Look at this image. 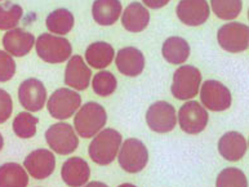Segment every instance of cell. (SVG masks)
<instances>
[{
    "mask_svg": "<svg viewBox=\"0 0 249 187\" xmlns=\"http://www.w3.org/2000/svg\"><path fill=\"white\" fill-rule=\"evenodd\" d=\"M16 74V62L9 53L0 51V83L9 82Z\"/></svg>",
    "mask_w": 249,
    "mask_h": 187,
    "instance_id": "obj_31",
    "label": "cell"
},
{
    "mask_svg": "<svg viewBox=\"0 0 249 187\" xmlns=\"http://www.w3.org/2000/svg\"><path fill=\"white\" fill-rule=\"evenodd\" d=\"M82 105L80 94L74 90L61 88L53 92L48 101V111L52 118L58 120L69 119Z\"/></svg>",
    "mask_w": 249,
    "mask_h": 187,
    "instance_id": "obj_7",
    "label": "cell"
},
{
    "mask_svg": "<svg viewBox=\"0 0 249 187\" xmlns=\"http://www.w3.org/2000/svg\"><path fill=\"white\" fill-rule=\"evenodd\" d=\"M248 143L244 136L238 132H227L218 141V151L229 161L240 160L247 153Z\"/></svg>",
    "mask_w": 249,
    "mask_h": 187,
    "instance_id": "obj_19",
    "label": "cell"
},
{
    "mask_svg": "<svg viewBox=\"0 0 249 187\" xmlns=\"http://www.w3.org/2000/svg\"><path fill=\"white\" fill-rule=\"evenodd\" d=\"M118 82L114 74L110 71H100L94 75L93 82H92V88L94 93L101 96V97H107L110 94L115 92Z\"/></svg>",
    "mask_w": 249,
    "mask_h": 187,
    "instance_id": "obj_29",
    "label": "cell"
},
{
    "mask_svg": "<svg viewBox=\"0 0 249 187\" xmlns=\"http://www.w3.org/2000/svg\"><path fill=\"white\" fill-rule=\"evenodd\" d=\"M114 53L112 45L105 41H97L87 48L86 60L93 68H105L112 62Z\"/></svg>",
    "mask_w": 249,
    "mask_h": 187,
    "instance_id": "obj_23",
    "label": "cell"
},
{
    "mask_svg": "<svg viewBox=\"0 0 249 187\" xmlns=\"http://www.w3.org/2000/svg\"><path fill=\"white\" fill-rule=\"evenodd\" d=\"M89 68L80 56H72L66 66L65 71V84L76 90H84L90 83Z\"/></svg>",
    "mask_w": 249,
    "mask_h": 187,
    "instance_id": "obj_17",
    "label": "cell"
},
{
    "mask_svg": "<svg viewBox=\"0 0 249 187\" xmlns=\"http://www.w3.org/2000/svg\"><path fill=\"white\" fill-rule=\"evenodd\" d=\"M29 176L17 163H5L0 167V187H27Z\"/></svg>",
    "mask_w": 249,
    "mask_h": 187,
    "instance_id": "obj_24",
    "label": "cell"
},
{
    "mask_svg": "<svg viewBox=\"0 0 249 187\" xmlns=\"http://www.w3.org/2000/svg\"><path fill=\"white\" fill-rule=\"evenodd\" d=\"M216 187H248V181L240 169L226 168L217 177Z\"/></svg>",
    "mask_w": 249,
    "mask_h": 187,
    "instance_id": "obj_30",
    "label": "cell"
},
{
    "mask_svg": "<svg viewBox=\"0 0 249 187\" xmlns=\"http://www.w3.org/2000/svg\"><path fill=\"white\" fill-rule=\"evenodd\" d=\"M19 103L27 111L36 112L41 110L45 105L47 100V90L43 83L37 79H27L18 88Z\"/></svg>",
    "mask_w": 249,
    "mask_h": 187,
    "instance_id": "obj_13",
    "label": "cell"
},
{
    "mask_svg": "<svg viewBox=\"0 0 249 187\" xmlns=\"http://www.w3.org/2000/svg\"><path fill=\"white\" fill-rule=\"evenodd\" d=\"M86 187H108L107 185L102 184V182H97V181H94V182H90V184L87 185Z\"/></svg>",
    "mask_w": 249,
    "mask_h": 187,
    "instance_id": "obj_34",
    "label": "cell"
},
{
    "mask_svg": "<svg viewBox=\"0 0 249 187\" xmlns=\"http://www.w3.org/2000/svg\"><path fill=\"white\" fill-rule=\"evenodd\" d=\"M47 29L51 33L58 35H65L70 33L74 27V16L65 8L56 9L47 17Z\"/></svg>",
    "mask_w": 249,
    "mask_h": 187,
    "instance_id": "obj_25",
    "label": "cell"
},
{
    "mask_svg": "<svg viewBox=\"0 0 249 187\" xmlns=\"http://www.w3.org/2000/svg\"><path fill=\"white\" fill-rule=\"evenodd\" d=\"M23 165L30 176L35 180H44L54 172L56 168V159L49 150L39 149L34 150L26 156Z\"/></svg>",
    "mask_w": 249,
    "mask_h": 187,
    "instance_id": "obj_12",
    "label": "cell"
},
{
    "mask_svg": "<svg viewBox=\"0 0 249 187\" xmlns=\"http://www.w3.org/2000/svg\"><path fill=\"white\" fill-rule=\"evenodd\" d=\"M122 9L119 0H96L92 7V15L98 25L110 26L118 21Z\"/></svg>",
    "mask_w": 249,
    "mask_h": 187,
    "instance_id": "obj_21",
    "label": "cell"
},
{
    "mask_svg": "<svg viewBox=\"0 0 249 187\" xmlns=\"http://www.w3.org/2000/svg\"><path fill=\"white\" fill-rule=\"evenodd\" d=\"M176 12L181 22L187 26H200L211 13L207 0H181Z\"/></svg>",
    "mask_w": 249,
    "mask_h": 187,
    "instance_id": "obj_14",
    "label": "cell"
},
{
    "mask_svg": "<svg viewBox=\"0 0 249 187\" xmlns=\"http://www.w3.org/2000/svg\"><path fill=\"white\" fill-rule=\"evenodd\" d=\"M0 1H1V0H0Z\"/></svg>",
    "mask_w": 249,
    "mask_h": 187,
    "instance_id": "obj_37",
    "label": "cell"
},
{
    "mask_svg": "<svg viewBox=\"0 0 249 187\" xmlns=\"http://www.w3.org/2000/svg\"><path fill=\"white\" fill-rule=\"evenodd\" d=\"M61 176L67 186L82 187L89 180V165L82 157H70L63 163Z\"/></svg>",
    "mask_w": 249,
    "mask_h": 187,
    "instance_id": "obj_15",
    "label": "cell"
},
{
    "mask_svg": "<svg viewBox=\"0 0 249 187\" xmlns=\"http://www.w3.org/2000/svg\"><path fill=\"white\" fill-rule=\"evenodd\" d=\"M35 44V37L33 34L22 29H12L3 37L4 49L11 56L23 57L30 53Z\"/></svg>",
    "mask_w": 249,
    "mask_h": 187,
    "instance_id": "obj_16",
    "label": "cell"
},
{
    "mask_svg": "<svg viewBox=\"0 0 249 187\" xmlns=\"http://www.w3.org/2000/svg\"><path fill=\"white\" fill-rule=\"evenodd\" d=\"M22 18V8L12 1L0 3V30H12Z\"/></svg>",
    "mask_w": 249,
    "mask_h": 187,
    "instance_id": "obj_26",
    "label": "cell"
},
{
    "mask_svg": "<svg viewBox=\"0 0 249 187\" xmlns=\"http://www.w3.org/2000/svg\"><path fill=\"white\" fill-rule=\"evenodd\" d=\"M39 119L30 112H19L13 120V131L19 138H31L36 133Z\"/></svg>",
    "mask_w": 249,
    "mask_h": 187,
    "instance_id": "obj_27",
    "label": "cell"
},
{
    "mask_svg": "<svg viewBox=\"0 0 249 187\" xmlns=\"http://www.w3.org/2000/svg\"><path fill=\"white\" fill-rule=\"evenodd\" d=\"M35 44L37 56L48 64L65 62L72 53V47L67 39L52 34H41Z\"/></svg>",
    "mask_w": 249,
    "mask_h": 187,
    "instance_id": "obj_3",
    "label": "cell"
},
{
    "mask_svg": "<svg viewBox=\"0 0 249 187\" xmlns=\"http://www.w3.org/2000/svg\"><path fill=\"white\" fill-rule=\"evenodd\" d=\"M164 60L173 65L185 64L190 56V45L183 37L171 36L163 44Z\"/></svg>",
    "mask_w": 249,
    "mask_h": 187,
    "instance_id": "obj_22",
    "label": "cell"
},
{
    "mask_svg": "<svg viewBox=\"0 0 249 187\" xmlns=\"http://www.w3.org/2000/svg\"><path fill=\"white\" fill-rule=\"evenodd\" d=\"M13 111V102L11 94L4 89H0V124L7 121Z\"/></svg>",
    "mask_w": 249,
    "mask_h": 187,
    "instance_id": "obj_32",
    "label": "cell"
},
{
    "mask_svg": "<svg viewBox=\"0 0 249 187\" xmlns=\"http://www.w3.org/2000/svg\"><path fill=\"white\" fill-rule=\"evenodd\" d=\"M3 145H4V139H3V136H1V133H0V151H1V149H3Z\"/></svg>",
    "mask_w": 249,
    "mask_h": 187,
    "instance_id": "obj_35",
    "label": "cell"
},
{
    "mask_svg": "<svg viewBox=\"0 0 249 187\" xmlns=\"http://www.w3.org/2000/svg\"><path fill=\"white\" fill-rule=\"evenodd\" d=\"M201 83V74L199 68L191 65H185L177 68L173 75V84H172V94L177 100L185 101L195 97L199 92Z\"/></svg>",
    "mask_w": 249,
    "mask_h": 187,
    "instance_id": "obj_4",
    "label": "cell"
},
{
    "mask_svg": "<svg viewBox=\"0 0 249 187\" xmlns=\"http://www.w3.org/2000/svg\"><path fill=\"white\" fill-rule=\"evenodd\" d=\"M116 68L126 76H138L145 68L143 53L134 47L120 49L116 56Z\"/></svg>",
    "mask_w": 249,
    "mask_h": 187,
    "instance_id": "obj_18",
    "label": "cell"
},
{
    "mask_svg": "<svg viewBox=\"0 0 249 187\" xmlns=\"http://www.w3.org/2000/svg\"><path fill=\"white\" fill-rule=\"evenodd\" d=\"M218 44L230 53L244 52L248 48L249 29L247 25L230 22L223 25L217 34Z\"/></svg>",
    "mask_w": 249,
    "mask_h": 187,
    "instance_id": "obj_8",
    "label": "cell"
},
{
    "mask_svg": "<svg viewBox=\"0 0 249 187\" xmlns=\"http://www.w3.org/2000/svg\"><path fill=\"white\" fill-rule=\"evenodd\" d=\"M120 167L128 173H138L145 168L149 161V151L142 141L129 138L120 145L118 155Z\"/></svg>",
    "mask_w": 249,
    "mask_h": 187,
    "instance_id": "obj_5",
    "label": "cell"
},
{
    "mask_svg": "<svg viewBox=\"0 0 249 187\" xmlns=\"http://www.w3.org/2000/svg\"><path fill=\"white\" fill-rule=\"evenodd\" d=\"M106 120V110L97 102H88L75 115L74 125L79 136L83 138H90L102 131Z\"/></svg>",
    "mask_w": 249,
    "mask_h": 187,
    "instance_id": "obj_2",
    "label": "cell"
},
{
    "mask_svg": "<svg viewBox=\"0 0 249 187\" xmlns=\"http://www.w3.org/2000/svg\"><path fill=\"white\" fill-rule=\"evenodd\" d=\"M146 121L150 129L156 133H168L173 131L177 123L175 107L168 102H155L146 112Z\"/></svg>",
    "mask_w": 249,
    "mask_h": 187,
    "instance_id": "obj_9",
    "label": "cell"
},
{
    "mask_svg": "<svg viewBox=\"0 0 249 187\" xmlns=\"http://www.w3.org/2000/svg\"><path fill=\"white\" fill-rule=\"evenodd\" d=\"M145 5H147L149 8H153V9H159V8L165 7L171 0H142Z\"/></svg>",
    "mask_w": 249,
    "mask_h": 187,
    "instance_id": "obj_33",
    "label": "cell"
},
{
    "mask_svg": "<svg viewBox=\"0 0 249 187\" xmlns=\"http://www.w3.org/2000/svg\"><path fill=\"white\" fill-rule=\"evenodd\" d=\"M122 145V135L119 132L107 128L100 132L90 142L88 153L90 159L98 165L111 164L118 156V151Z\"/></svg>",
    "mask_w": 249,
    "mask_h": 187,
    "instance_id": "obj_1",
    "label": "cell"
},
{
    "mask_svg": "<svg viewBox=\"0 0 249 187\" xmlns=\"http://www.w3.org/2000/svg\"><path fill=\"white\" fill-rule=\"evenodd\" d=\"M203 105L212 111H225L231 106V93L229 88L216 80H207L200 90Z\"/></svg>",
    "mask_w": 249,
    "mask_h": 187,
    "instance_id": "obj_11",
    "label": "cell"
},
{
    "mask_svg": "<svg viewBox=\"0 0 249 187\" xmlns=\"http://www.w3.org/2000/svg\"><path fill=\"white\" fill-rule=\"evenodd\" d=\"M150 22V13L141 3H132L123 12L122 23L130 33H141Z\"/></svg>",
    "mask_w": 249,
    "mask_h": 187,
    "instance_id": "obj_20",
    "label": "cell"
},
{
    "mask_svg": "<svg viewBox=\"0 0 249 187\" xmlns=\"http://www.w3.org/2000/svg\"><path fill=\"white\" fill-rule=\"evenodd\" d=\"M179 127L187 135H197L208 124V112L196 101H189L179 109Z\"/></svg>",
    "mask_w": 249,
    "mask_h": 187,
    "instance_id": "obj_10",
    "label": "cell"
},
{
    "mask_svg": "<svg viewBox=\"0 0 249 187\" xmlns=\"http://www.w3.org/2000/svg\"><path fill=\"white\" fill-rule=\"evenodd\" d=\"M119 187H136V186H134V185H132V184H123V185H120Z\"/></svg>",
    "mask_w": 249,
    "mask_h": 187,
    "instance_id": "obj_36",
    "label": "cell"
},
{
    "mask_svg": "<svg viewBox=\"0 0 249 187\" xmlns=\"http://www.w3.org/2000/svg\"><path fill=\"white\" fill-rule=\"evenodd\" d=\"M211 4L214 15L225 21L236 18L243 8L242 0H211Z\"/></svg>",
    "mask_w": 249,
    "mask_h": 187,
    "instance_id": "obj_28",
    "label": "cell"
},
{
    "mask_svg": "<svg viewBox=\"0 0 249 187\" xmlns=\"http://www.w3.org/2000/svg\"><path fill=\"white\" fill-rule=\"evenodd\" d=\"M45 139L49 147L60 155H70L78 149L79 139L70 124H53L45 132Z\"/></svg>",
    "mask_w": 249,
    "mask_h": 187,
    "instance_id": "obj_6",
    "label": "cell"
}]
</instances>
